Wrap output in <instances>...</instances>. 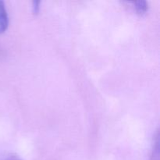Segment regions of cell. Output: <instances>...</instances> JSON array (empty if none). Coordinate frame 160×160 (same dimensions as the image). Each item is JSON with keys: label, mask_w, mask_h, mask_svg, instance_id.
I'll return each mask as SVG.
<instances>
[{"label": "cell", "mask_w": 160, "mask_h": 160, "mask_svg": "<svg viewBox=\"0 0 160 160\" xmlns=\"http://www.w3.org/2000/svg\"><path fill=\"white\" fill-rule=\"evenodd\" d=\"M5 160H21V159L19 158L17 156H10L8 158H6Z\"/></svg>", "instance_id": "obj_5"}, {"label": "cell", "mask_w": 160, "mask_h": 160, "mask_svg": "<svg viewBox=\"0 0 160 160\" xmlns=\"http://www.w3.org/2000/svg\"><path fill=\"white\" fill-rule=\"evenodd\" d=\"M9 24L8 14L6 12L4 2L0 0V34L4 33L7 29Z\"/></svg>", "instance_id": "obj_1"}, {"label": "cell", "mask_w": 160, "mask_h": 160, "mask_svg": "<svg viewBox=\"0 0 160 160\" xmlns=\"http://www.w3.org/2000/svg\"><path fill=\"white\" fill-rule=\"evenodd\" d=\"M159 132H156L153 143V148L152 150V160H159Z\"/></svg>", "instance_id": "obj_2"}, {"label": "cell", "mask_w": 160, "mask_h": 160, "mask_svg": "<svg viewBox=\"0 0 160 160\" xmlns=\"http://www.w3.org/2000/svg\"><path fill=\"white\" fill-rule=\"evenodd\" d=\"M39 4H40V2H33V12H34V13H38V12Z\"/></svg>", "instance_id": "obj_4"}, {"label": "cell", "mask_w": 160, "mask_h": 160, "mask_svg": "<svg viewBox=\"0 0 160 160\" xmlns=\"http://www.w3.org/2000/svg\"><path fill=\"white\" fill-rule=\"evenodd\" d=\"M136 12L138 14H144L147 12L148 9V5L146 1H137L133 2Z\"/></svg>", "instance_id": "obj_3"}]
</instances>
